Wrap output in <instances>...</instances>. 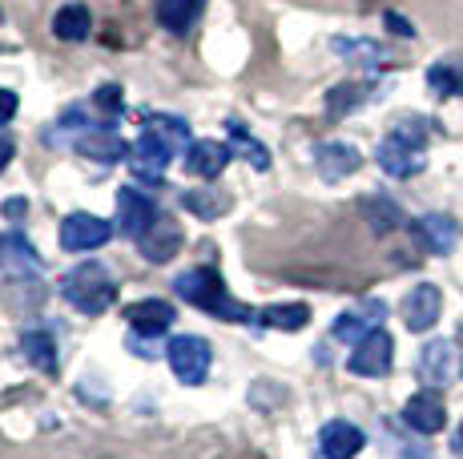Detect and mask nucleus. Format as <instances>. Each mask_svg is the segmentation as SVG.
<instances>
[{
	"mask_svg": "<svg viewBox=\"0 0 463 459\" xmlns=\"http://www.w3.org/2000/svg\"><path fill=\"white\" fill-rule=\"evenodd\" d=\"M57 290L73 311L89 314V319L105 314L113 303H118V282H113L109 267H101V262H81V267L65 270V278L57 282Z\"/></svg>",
	"mask_w": 463,
	"mask_h": 459,
	"instance_id": "20e7f679",
	"label": "nucleus"
},
{
	"mask_svg": "<svg viewBox=\"0 0 463 459\" xmlns=\"http://www.w3.org/2000/svg\"><path fill=\"white\" fill-rule=\"evenodd\" d=\"M331 49H335V57L351 61V65H359V69H383L387 65V52L367 37H335Z\"/></svg>",
	"mask_w": 463,
	"mask_h": 459,
	"instance_id": "b1692460",
	"label": "nucleus"
},
{
	"mask_svg": "<svg viewBox=\"0 0 463 459\" xmlns=\"http://www.w3.org/2000/svg\"><path fill=\"white\" fill-rule=\"evenodd\" d=\"M363 101H367V89H359V85H338V89L326 93V113H331V117H346V113H354Z\"/></svg>",
	"mask_w": 463,
	"mask_h": 459,
	"instance_id": "c756f323",
	"label": "nucleus"
},
{
	"mask_svg": "<svg viewBox=\"0 0 463 459\" xmlns=\"http://www.w3.org/2000/svg\"><path fill=\"white\" fill-rule=\"evenodd\" d=\"M16 347H21V355L29 359V363L37 367L41 375H57V370H61V351H57V339H52V331L29 326V331H21Z\"/></svg>",
	"mask_w": 463,
	"mask_h": 459,
	"instance_id": "6ab92c4d",
	"label": "nucleus"
},
{
	"mask_svg": "<svg viewBox=\"0 0 463 459\" xmlns=\"http://www.w3.org/2000/svg\"><path fill=\"white\" fill-rule=\"evenodd\" d=\"M0 21H5V16H0Z\"/></svg>",
	"mask_w": 463,
	"mask_h": 459,
	"instance_id": "4c0bfd02",
	"label": "nucleus"
},
{
	"mask_svg": "<svg viewBox=\"0 0 463 459\" xmlns=\"http://www.w3.org/2000/svg\"><path fill=\"white\" fill-rule=\"evenodd\" d=\"M162 218V210H157V201L149 198V193L133 190V185H126V190H118V230L126 238H133L137 242L141 234H146L149 226Z\"/></svg>",
	"mask_w": 463,
	"mask_h": 459,
	"instance_id": "9d476101",
	"label": "nucleus"
},
{
	"mask_svg": "<svg viewBox=\"0 0 463 459\" xmlns=\"http://www.w3.org/2000/svg\"><path fill=\"white\" fill-rule=\"evenodd\" d=\"M439 314H443L439 286H431V282H420L415 290H407V298H403V323H407V331L427 334L435 323H439Z\"/></svg>",
	"mask_w": 463,
	"mask_h": 459,
	"instance_id": "9b49d317",
	"label": "nucleus"
},
{
	"mask_svg": "<svg viewBox=\"0 0 463 459\" xmlns=\"http://www.w3.org/2000/svg\"><path fill=\"white\" fill-rule=\"evenodd\" d=\"M456 342H463V323H459V331H456Z\"/></svg>",
	"mask_w": 463,
	"mask_h": 459,
	"instance_id": "e433bc0d",
	"label": "nucleus"
},
{
	"mask_svg": "<svg viewBox=\"0 0 463 459\" xmlns=\"http://www.w3.org/2000/svg\"><path fill=\"white\" fill-rule=\"evenodd\" d=\"M137 250L146 262L162 267V262H169L177 250H182V230H177V222H169V218H157V222L137 238Z\"/></svg>",
	"mask_w": 463,
	"mask_h": 459,
	"instance_id": "a211bd4d",
	"label": "nucleus"
},
{
	"mask_svg": "<svg viewBox=\"0 0 463 459\" xmlns=\"http://www.w3.org/2000/svg\"><path fill=\"white\" fill-rule=\"evenodd\" d=\"M182 210H190V214L202 218V222H213V218H222L230 210V198L226 193H218L213 185H202V190H185L182 193Z\"/></svg>",
	"mask_w": 463,
	"mask_h": 459,
	"instance_id": "a878e982",
	"label": "nucleus"
},
{
	"mask_svg": "<svg viewBox=\"0 0 463 459\" xmlns=\"http://www.w3.org/2000/svg\"><path fill=\"white\" fill-rule=\"evenodd\" d=\"M230 157H234V145L230 141H218V137H198L190 149H185V170L194 173V178H218L222 170L230 165Z\"/></svg>",
	"mask_w": 463,
	"mask_h": 459,
	"instance_id": "2eb2a0df",
	"label": "nucleus"
},
{
	"mask_svg": "<svg viewBox=\"0 0 463 459\" xmlns=\"http://www.w3.org/2000/svg\"><path fill=\"white\" fill-rule=\"evenodd\" d=\"M16 109H21V97H16L13 89H0V129L16 117Z\"/></svg>",
	"mask_w": 463,
	"mask_h": 459,
	"instance_id": "473e14b6",
	"label": "nucleus"
},
{
	"mask_svg": "<svg viewBox=\"0 0 463 459\" xmlns=\"http://www.w3.org/2000/svg\"><path fill=\"white\" fill-rule=\"evenodd\" d=\"M13 154H16V141L5 134V129H0V173L8 170V162H13Z\"/></svg>",
	"mask_w": 463,
	"mask_h": 459,
	"instance_id": "f704fd0d",
	"label": "nucleus"
},
{
	"mask_svg": "<svg viewBox=\"0 0 463 459\" xmlns=\"http://www.w3.org/2000/svg\"><path fill=\"white\" fill-rule=\"evenodd\" d=\"M0 275H8L13 282H37L44 275V258L21 230L0 234Z\"/></svg>",
	"mask_w": 463,
	"mask_h": 459,
	"instance_id": "423d86ee",
	"label": "nucleus"
},
{
	"mask_svg": "<svg viewBox=\"0 0 463 459\" xmlns=\"http://www.w3.org/2000/svg\"><path fill=\"white\" fill-rule=\"evenodd\" d=\"M126 323H129V334L162 339L169 326H174V306H169L165 298H141V303L126 306Z\"/></svg>",
	"mask_w": 463,
	"mask_h": 459,
	"instance_id": "ddd939ff",
	"label": "nucleus"
},
{
	"mask_svg": "<svg viewBox=\"0 0 463 459\" xmlns=\"http://www.w3.org/2000/svg\"><path fill=\"white\" fill-rule=\"evenodd\" d=\"M89 33H93V13L85 5H77V0H69V5H61L52 13V37L57 41H85Z\"/></svg>",
	"mask_w": 463,
	"mask_h": 459,
	"instance_id": "4be33fe9",
	"label": "nucleus"
},
{
	"mask_svg": "<svg viewBox=\"0 0 463 459\" xmlns=\"http://www.w3.org/2000/svg\"><path fill=\"white\" fill-rule=\"evenodd\" d=\"M363 218L371 222L375 234H391V230L403 226V210H399L391 198H383V193H371V198H363Z\"/></svg>",
	"mask_w": 463,
	"mask_h": 459,
	"instance_id": "cd10ccee",
	"label": "nucleus"
},
{
	"mask_svg": "<svg viewBox=\"0 0 463 459\" xmlns=\"http://www.w3.org/2000/svg\"><path fill=\"white\" fill-rule=\"evenodd\" d=\"M174 295L185 298L190 306H198L202 314L210 319H222V323H258V314L250 311L246 303H238L230 295V286L222 282V275L213 267H190L174 278Z\"/></svg>",
	"mask_w": 463,
	"mask_h": 459,
	"instance_id": "f03ea898",
	"label": "nucleus"
},
{
	"mask_svg": "<svg viewBox=\"0 0 463 459\" xmlns=\"http://www.w3.org/2000/svg\"><path fill=\"white\" fill-rule=\"evenodd\" d=\"M190 145L194 137L185 117H177V113H146L141 117V137L129 149V173L141 185H162L169 162L185 157Z\"/></svg>",
	"mask_w": 463,
	"mask_h": 459,
	"instance_id": "f257e3e1",
	"label": "nucleus"
},
{
	"mask_svg": "<svg viewBox=\"0 0 463 459\" xmlns=\"http://www.w3.org/2000/svg\"><path fill=\"white\" fill-rule=\"evenodd\" d=\"M451 447H456V455H463V423H459V431H456V439H451Z\"/></svg>",
	"mask_w": 463,
	"mask_h": 459,
	"instance_id": "c9c22d12",
	"label": "nucleus"
},
{
	"mask_svg": "<svg viewBox=\"0 0 463 459\" xmlns=\"http://www.w3.org/2000/svg\"><path fill=\"white\" fill-rule=\"evenodd\" d=\"M0 214H5L13 226H24V222H29V201H24V198H5V201H0Z\"/></svg>",
	"mask_w": 463,
	"mask_h": 459,
	"instance_id": "2f4dec72",
	"label": "nucleus"
},
{
	"mask_svg": "<svg viewBox=\"0 0 463 459\" xmlns=\"http://www.w3.org/2000/svg\"><path fill=\"white\" fill-rule=\"evenodd\" d=\"M89 101L97 105V113H101V117L109 121V126H118V121L126 117V93H121V85H118V81L101 85V89L89 97Z\"/></svg>",
	"mask_w": 463,
	"mask_h": 459,
	"instance_id": "c85d7f7f",
	"label": "nucleus"
},
{
	"mask_svg": "<svg viewBox=\"0 0 463 459\" xmlns=\"http://www.w3.org/2000/svg\"><path fill=\"white\" fill-rule=\"evenodd\" d=\"M415 234L423 238V246L431 254H451L459 246V222L451 214H423L420 222H415Z\"/></svg>",
	"mask_w": 463,
	"mask_h": 459,
	"instance_id": "412c9836",
	"label": "nucleus"
},
{
	"mask_svg": "<svg viewBox=\"0 0 463 459\" xmlns=\"http://www.w3.org/2000/svg\"><path fill=\"white\" fill-rule=\"evenodd\" d=\"M77 154L81 157H93V162H101V165H113V162H129V141L118 134V126H97V129H89V134L77 137Z\"/></svg>",
	"mask_w": 463,
	"mask_h": 459,
	"instance_id": "4468645a",
	"label": "nucleus"
},
{
	"mask_svg": "<svg viewBox=\"0 0 463 459\" xmlns=\"http://www.w3.org/2000/svg\"><path fill=\"white\" fill-rule=\"evenodd\" d=\"M383 21H387V29H391V33H399V37H415V24H407L399 13H387Z\"/></svg>",
	"mask_w": 463,
	"mask_h": 459,
	"instance_id": "72a5a7b5",
	"label": "nucleus"
},
{
	"mask_svg": "<svg viewBox=\"0 0 463 459\" xmlns=\"http://www.w3.org/2000/svg\"><path fill=\"white\" fill-rule=\"evenodd\" d=\"M375 162L387 178H415L427 165V121L407 117L391 126V134L375 149Z\"/></svg>",
	"mask_w": 463,
	"mask_h": 459,
	"instance_id": "7ed1b4c3",
	"label": "nucleus"
},
{
	"mask_svg": "<svg viewBox=\"0 0 463 459\" xmlns=\"http://www.w3.org/2000/svg\"><path fill=\"white\" fill-rule=\"evenodd\" d=\"M109 238H113V226L97 214H69L61 222V250H69V254L101 250Z\"/></svg>",
	"mask_w": 463,
	"mask_h": 459,
	"instance_id": "1a4fd4ad",
	"label": "nucleus"
},
{
	"mask_svg": "<svg viewBox=\"0 0 463 459\" xmlns=\"http://www.w3.org/2000/svg\"><path fill=\"white\" fill-rule=\"evenodd\" d=\"M459 370H463V367H459Z\"/></svg>",
	"mask_w": 463,
	"mask_h": 459,
	"instance_id": "58836bf2",
	"label": "nucleus"
},
{
	"mask_svg": "<svg viewBox=\"0 0 463 459\" xmlns=\"http://www.w3.org/2000/svg\"><path fill=\"white\" fill-rule=\"evenodd\" d=\"M230 134L238 137V154H242V157H246V162L254 165L258 173H262V170H270V154H266V149H262V141L246 137V134H242V126H238V121H230Z\"/></svg>",
	"mask_w": 463,
	"mask_h": 459,
	"instance_id": "7c9ffc66",
	"label": "nucleus"
},
{
	"mask_svg": "<svg viewBox=\"0 0 463 459\" xmlns=\"http://www.w3.org/2000/svg\"><path fill=\"white\" fill-rule=\"evenodd\" d=\"M427 89L435 97H463V57H443L427 69Z\"/></svg>",
	"mask_w": 463,
	"mask_h": 459,
	"instance_id": "393cba45",
	"label": "nucleus"
},
{
	"mask_svg": "<svg viewBox=\"0 0 463 459\" xmlns=\"http://www.w3.org/2000/svg\"><path fill=\"white\" fill-rule=\"evenodd\" d=\"M451 370H456V359H451V339H427L420 351V379L427 387H448Z\"/></svg>",
	"mask_w": 463,
	"mask_h": 459,
	"instance_id": "aec40b11",
	"label": "nucleus"
},
{
	"mask_svg": "<svg viewBox=\"0 0 463 459\" xmlns=\"http://www.w3.org/2000/svg\"><path fill=\"white\" fill-rule=\"evenodd\" d=\"M387 323V303L383 298H367V303L351 306V311H343L338 319L331 323V339L335 342H363L371 331H379V326Z\"/></svg>",
	"mask_w": 463,
	"mask_h": 459,
	"instance_id": "6e6552de",
	"label": "nucleus"
},
{
	"mask_svg": "<svg viewBox=\"0 0 463 459\" xmlns=\"http://www.w3.org/2000/svg\"><path fill=\"white\" fill-rule=\"evenodd\" d=\"M165 359L169 370H174L177 383L185 387H202L210 379V363H213V351L202 334H177V339L165 342Z\"/></svg>",
	"mask_w": 463,
	"mask_h": 459,
	"instance_id": "39448f33",
	"label": "nucleus"
},
{
	"mask_svg": "<svg viewBox=\"0 0 463 459\" xmlns=\"http://www.w3.org/2000/svg\"><path fill=\"white\" fill-rule=\"evenodd\" d=\"M403 423L411 431H420V436H439L443 427H448V407H443V399H439V391H420V395H411L407 399V407H403Z\"/></svg>",
	"mask_w": 463,
	"mask_h": 459,
	"instance_id": "dca6fc26",
	"label": "nucleus"
},
{
	"mask_svg": "<svg viewBox=\"0 0 463 459\" xmlns=\"http://www.w3.org/2000/svg\"><path fill=\"white\" fill-rule=\"evenodd\" d=\"M202 8H206V0H157V24L165 33L185 37L194 29V21L202 16Z\"/></svg>",
	"mask_w": 463,
	"mask_h": 459,
	"instance_id": "5701e85b",
	"label": "nucleus"
},
{
	"mask_svg": "<svg viewBox=\"0 0 463 459\" xmlns=\"http://www.w3.org/2000/svg\"><path fill=\"white\" fill-rule=\"evenodd\" d=\"M258 323L274 326V331H302V326L310 323V306L307 303H274V306H262Z\"/></svg>",
	"mask_w": 463,
	"mask_h": 459,
	"instance_id": "bb28decb",
	"label": "nucleus"
},
{
	"mask_svg": "<svg viewBox=\"0 0 463 459\" xmlns=\"http://www.w3.org/2000/svg\"><path fill=\"white\" fill-rule=\"evenodd\" d=\"M395 363V339H391L387 331H371L363 342H354L351 359H346V370L359 379H383Z\"/></svg>",
	"mask_w": 463,
	"mask_h": 459,
	"instance_id": "0eeeda50",
	"label": "nucleus"
},
{
	"mask_svg": "<svg viewBox=\"0 0 463 459\" xmlns=\"http://www.w3.org/2000/svg\"><path fill=\"white\" fill-rule=\"evenodd\" d=\"M315 165L323 173V182H343L346 173H354L363 165V154L351 141H323V145H315Z\"/></svg>",
	"mask_w": 463,
	"mask_h": 459,
	"instance_id": "f3484780",
	"label": "nucleus"
},
{
	"mask_svg": "<svg viewBox=\"0 0 463 459\" xmlns=\"http://www.w3.org/2000/svg\"><path fill=\"white\" fill-rule=\"evenodd\" d=\"M363 447H367V436L351 419H331L318 431V455L323 459H354Z\"/></svg>",
	"mask_w": 463,
	"mask_h": 459,
	"instance_id": "f8f14e48",
	"label": "nucleus"
}]
</instances>
